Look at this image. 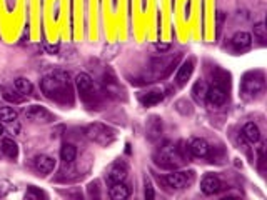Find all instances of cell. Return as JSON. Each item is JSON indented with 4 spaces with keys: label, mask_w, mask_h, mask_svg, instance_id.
I'll return each mask as SVG.
<instances>
[{
    "label": "cell",
    "mask_w": 267,
    "mask_h": 200,
    "mask_svg": "<svg viewBox=\"0 0 267 200\" xmlns=\"http://www.w3.org/2000/svg\"><path fill=\"white\" fill-rule=\"evenodd\" d=\"M40 89L47 97L55 100H62L65 95H69V75L65 72H52L45 75L40 82Z\"/></svg>",
    "instance_id": "6da1fadb"
},
{
    "label": "cell",
    "mask_w": 267,
    "mask_h": 200,
    "mask_svg": "<svg viewBox=\"0 0 267 200\" xmlns=\"http://www.w3.org/2000/svg\"><path fill=\"white\" fill-rule=\"evenodd\" d=\"M85 135H87L89 140H92L94 143H99V145H109V143L114 142L115 134L112 129H109L104 123H90L85 129Z\"/></svg>",
    "instance_id": "7a4b0ae2"
},
{
    "label": "cell",
    "mask_w": 267,
    "mask_h": 200,
    "mask_svg": "<svg viewBox=\"0 0 267 200\" xmlns=\"http://www.w3.org/2000/svg\"><path fill=\"white\" fill-rule=\"evenodd\" d=\"M24 114L29 120H32V122H35V123H48L54 120L50 112H48L47 108L40 107V105H29V107L25 108Z\"/></svg>",
    "instance_id": "3957f363"
},
{
    "label": "cell",
    "mask_w": 267,
    "mask_h": 200,
    "mask_svg": "<svg viewBox=\"0 0 267 200\" xmlns=\"http://www.w3.org/2000/svg\"><path fill=\"white\" fill-rule=\"evenodd\" d=\"M192 179H194L192 172H172L164 177L165 184L172 188H184L187 184L192 182Z\"/></svg>",
    "instance_id": "277c9868"
},
{
    "label": "cell",
    "mask_w": 267,
    "mask_h": 200,
    "mask_svg": "<svg viewBox=\"0 0 267 200\" xmlns=\"http://www.w3.org/2000/svg\"><path fill=\"white\" fill-rule=\"evenodd\" d=\"M264 90V80L262 77H246L242 82V93L247 99L257 97Z\"/></svg>",
    "instance_id": "5b68a950"
},
{
    "label": "cell",
    "mask_w": 267,
    "mask_h": 200,
    "mask_svg": "<svg viewBox=\"0 0 267 200\" xmlns=\"http://www.w3.org/2000/svg\"><path fill=\"white\" fill-rule=\"evenodd\" d=\"M220 188H222V182H220V179L217 175H214V173H205V175L202 177V180H201L202 194L214 195V194H217Z\"/></svg>",
    "instance_id": "8992f818"
},
{
    "label": "cell",
    "mask_w": 267,
    "mask_h": 200,
    "mask_svg": "<svg viewBox=\"0 0 267 200\" xmlns=\"http://www.w3.org/2000/svg\"><path fill=\"white\" fill-rule=\"evenodd\" d=\"M205 100H207L210 105H214V107L224 105L225 100H227V93H225V89H224L222 85L214 84L212 87H209L207 97H205Z\"/></svg>",
    "instance_id": "52a82bcc"
},
{
    "label": "cell",
    "mask_w": 267,
    "mask_h": 200,
    "mask_svg": "<svg viewBox=\"0 0 267 200\" xmlns=\"http://www.w3.org/2000/svg\"><path fill=\"white\" fill-rule=\"evenodd\" d=\"M75 87H77L79 93H80L84 99H87L94 90L92 77H90L89 74H85V72H80V74H77V77H75Z\"/></svg>",
    "instance_id": "ba28073f"
},
{
    "label": "cell",
    "mask_w": 267,
    "mask_h": 200,
    "mask_svg": "<svg viewBox=\"0 0 267 200\" xmlns=\"http://www.w3.org/2000/svg\"><path fill=\"white\" fill-rule=\"evenodd\" d=\"M159 164H162L164 167H175L180 164V157L177 154V150L174 147H165L160 150V160Z\"/></svg>",
    "instance_id": "9c48e42d"
},
{
    "label": "cell",
    "mask_w": 267,
    "mask_h": 200,
    "mask_svg": "<svg viewBox=\"0 0 267 200\" xmlns=\"http://www.w3.org/2000/svg\"><path fill=\"white\" fill-rule=\"evenodd\" d=\"M231 44H232V47H234L236 50H246V48H249L251 44H252V37H251V33L242 32V30H240V32L232 35Z\"/></svg>",
    "instance_id": "30bf717a"
},
{
    "label": "cell",
    "mask_w": 267,
    "mask_h": 200,
    "mask_svg": "<svg viewBox=\"0 0 267 200\" xmlns=\"http://www.w3.org/2000/svg\"><path fill=\"white\" fill-rule=\"evenodd\" d=\"M189 150L194 157H199V158H204L209 155L210 152V147L209 143L204 140V138H194L189 145Z\"/></svg>",
    "instance_id": "8fae6325"
},
{
    "label": "cell",
    "mask_w": 267,
    "mask_h": 200,
    "mask_svg": "<svg viewBox=\"0 0 267 200\" xmlns=\"http://www.w3.org/2000/svg\"><path fill=\"white\" fill-rule=\"evenodd\" d=\"M192 72H194V60L189 59V60H186V62H184L182 65L179 67V72H177V75H175V84L184 85L190 78Z\"/></svg>",
    "instance_id": "7c38bea8"
},
{
    "label": "cell",
    "mask_w": 267,
    "mask_h": 200,
    "mask_svg": "<svg viewBox=\"0 0 267 200\" xmlns=\"http://www.w3.org/2000/svg\"><path fill=\"white\" fill-rule=\"evenodd\" d=\"M33 165L40 173H50L55 169V160L48 155H37L33 158Z\"/></svg>",
    "instance_id": "4fadbf2b"
},
{
    "label": "cell",
    "mask_w": 267,
    "mask_h": 200,
    "mask_svg": "<svg viewBox=\"0 0 267 200\" xmlns=\"http://www.w3.org/2000/svg\"><path fill=\"white\" fill-rule=\"evenodd\" d=\"M127 179V167L122 164V162H117L110 167L109 170V182L117 184V182H124Z\"/></svg>",
    "instance_id": "5bb4252c"
},
{
    "label": "cell",
    "mask_w": 267,
    "mask_h": 200,
    "mask_svg": "<svg viewBox=\"0 0 267 200\" xmlns=\"http://www.w3.org/2000/svg\"><path fill=\"white\" fill-rule=\"evenodd\" d=\"M109 195H110V199H114V200H126L130 195V192H129V187H127L124 182H117V184H112L110 190H109Z\"/></svg>",
    "instance_id": "9a60e30c"
},
{
    "label": "cell",
    "mask_w": 267,
    "mask_h": 200,
    "mask_svg": "<svg viewBox=\"0 0 267 200\" xmlns=\"http://www.w3.org/2000/svg\"><path fill=\"white\" fill-rule=\"evenodd\" d=\"M14 87H15V90H17L18 93H22L24 97L32 95V92H33V84L27 77H17L14 82Z\"/></svg>",
    "instance_id": "2e32d148"
},
{
    "label": "cell",
    "mask_w": 267,
    "mask_h": 200,
    "mask_svg": "<svg viewBox=\"0 0 267 200\" xmlns=\"http://www.w3.org/2000/svg\"><path fill=\"white\" fill-rule=\"evenodd\" d=\"M242 134L251 143H257L261 140V130H259L257 123H254V122H247L242 129Z\"/></svg>",
    "instance_id": "e0dca14e"
},
{
    "label": "cell",
    "mask_w": 267,
    "mask_h": 200,
    "mask_svg": "<svg viewBox=\"0 0 267 200\" xmlns=\"http://www.w3.org/2000/svg\"><path fill=\"white\" fill-rule=\"evenodd\" d=\"M0 149H2V154L9 158H17L18 157V145L14 142V138H3L2 143H0Z\"/></svg>",
    "instance_id": "ac0fdd59"
},
{
    "label": "cell",
    "mask_w": 267,
    "mask_h": 200,
    "mask_svg": "<svg viewBox=\"0 0 267 200\" xmlns=\"http://www.w3.org/2000/svg\"><path fill=\"white\" fill-rule=\"evenodd\" d=\"M207 90L209 87L205 84L204 80H197L192 87V97L194 100L197 102V104H202V102H205V97H207Z\"/></svg>",
    "instance_id": "d6986e66"
},
{
    "label": "cell",
    "mask_w": 267,
    "mask_h": 200,
    "mask_svg": "<svg viewBox=\"0 0 267 200\" xmlns=\"http://www.w3.org/2000/svg\"><path fill=\"white\" fill-rule=\"evenodd\" d=\"M162 100H164V93L160 92V90H152V92H147L145 95L141 97L142 105H145V107H152V105L160 104Z\"/></svg>",
    "instance_id": "ffe728a7"
},
{
    "label": "cell",
    "mask_w": 267,
    "mask_h": 200,
    "mask_svg": "<svg viewBox=\"0 0 267 200\" xmlns=\"http://www.w3.org/2000/svg\"><path fill=\"white\" fill-rule=\"evenodd\" d=\"M160 132H162V120H160L159 117H152V119L149 120V123H147L149 138L150 140H156V138L160 135Z\"/></svg>",
    "instance_id": "44dd1931"
},
{
    "label": "cell",
    "mask_w": 267,
    "mask_h": 200,
    "mask_svg": "<svg viewBox=\"0 0 267 200\" xmlns=\"http://www.w3.org/2000/svg\"><path fill=\"white\" fill-rule=\"evenodd\" d=\"M77 157V149L72 143H63L62 149H60V158H62L65 164H72Z\"/></svg>",
    "instance_id": "7402d4cb"
},
{
    "label": "cell",
    "mask_w": 267,
    "mask_h": 200,
    "mask_svg": "<svg viewBox=\"0 0 267 200\" xmlns=\"http://www.w3.org/2000/svg\"><path fill=\"white\" fill-rule=\"evenodd\" d=\"M18 119L17 110L12 107H2L0 108V122L2 123H15Z\"/></svg>",
    "instance_id": "603a6c76"
},
{
    "label": "cell",
    "mask_w": 267,
    "mask_h": 200,
    "mask_svg": "<svg viewBox=\"0 0 267 200\" xmlns=\"http://www.w3.org/2000/svg\"><path fill=\"white\" fill-rule=\"evenodd\" d=\"M119 50H120V45L119 44H110V45H107V47L102 50V59L104 60H114L115 57H117V54H119Z\"/></svg>",
    "instance_id": "cb8c5ba5"
},
{
    "label": "cell",
    "mask_w": 267,
    "mask_h": 200,
    "mask_svg": "<svg viewBox=\"0 0 267 200\" xmlns=\"http://www.w3.org/2000/svg\"><path fill=\"white\" fill-rule=\"evenodd\" d=\"M175 108H177V112H180L182 115L192 114V104H190L189 100H186V99L177 100V104H175Z\"/></svg>",
    "instance_id": "d4e9b609"
},
{
    "label": "cell",
    "mask_w": 267,
    "mask_h": 200,
    "mask_svg": "<svg viewBox=\"0 0 267 200\" xmlns=\"http://www.w3.org/2000/svg\"><path fill=\"white\" fill-rule=\"evenodd\" d=\"M254 37L261 44H266V25H264V22H259V24L254 25Z\"/></svg>",
    "instance_id": "484cf974"
},
{
    "label": "cell",
    "mask_w": 267,
    "mask_h": 200,
    "mask_svg": "<svg viewBox=\"0 0 267 200\" xmlns=\"http://www.w3.org/2000/svg\"><path fill=\"white\" fill-rule=\"evenodd\" d=\"M3 99L9 102H14V104H22V102H24V95H22V93H14V92L5 90V92H3Z\"/></svg>",
    "instance_id": "4316f807"
},
{
    "label": "cell",
    "mask_w": 267,
    "mask_h": 200,
    "mask_svg": "<svg viewBox=\"0 0 267 200\" xmlns=\"http://www.w3.org/2000/svg\"><path fill=\"white\" fill-rule=\"evenodd\" d=\"M152 48L157 52V54H165V52L171 50V44H167V42H157V44L152 45Z\"/></svg>",
    "instance_id": "83f0119b"
},
{
    "label": "cell",
    "mask_w": 267,
    "mask_h": 200,
    "mask_svg": "<svg viewBox=\"0 0 267 200\" xmlns=\"http://www.w3.org/2000/svg\"><path fill=\"white\" fill-rule=\"evenodd\" d=\"M40 195H42V194H40V192H37V190H35V188H33V187H30V192H29V194H25V199H32V197L39 199Z\"/></svg>",
    "instance_id": "f1b7e54d"
},
{
    "label": "cell",
    "mask_w": 267,
    "mask_h": 200,
    "mask_svg": "<svg viewBox=\"0 0 267 200\" xmlns=\"http://www.w3.org/2000/svg\"><path fill=\"white\" fill-rule=\"evenodd\" d=\"M145 197L154 199V192H152V185H150V182H147V185H145Z\"/></svg>",
    "instance_id": "f546056e"
},
{
    "label": "cell",
    "mask_w": 267,
    "mask_h": 200,
    "mask_svg": "<svg viewBox=\"0 0 267 200\" xmlns=\"http://www.w3.org/2000/svg\"><path fill=\"white\" fill-rule=\"evenodd\" d=\"M47 50L50 52V54H57V52H59V45H48Z\"/></svg>",
    "instance_id": "4dcf8cb0"
},
{
    "label": "cell",
    "mask_w": 267,
    "mask_h": 200,
    "mask_svg": "<svg viewBox=\"0 0 267 200\" xmlns=\"http://www.w3.org/2000/svg\"><path fill=\"white\" fill-rule=\"evenodd\" d=\"M3 132H5V129H3V123L0 122V137H2V135H3Z\"/></svg>",
    "instance_id": "1f68e13d"
}]
</instances>
